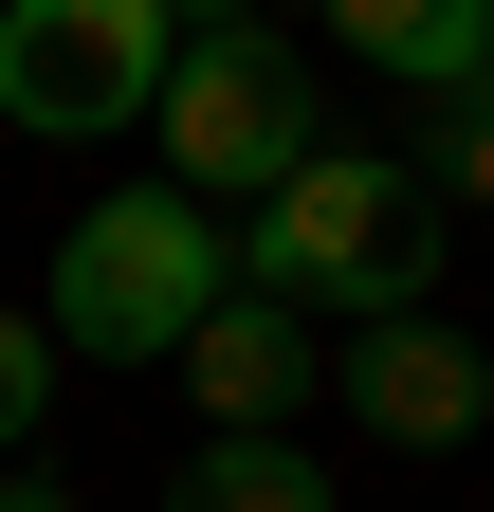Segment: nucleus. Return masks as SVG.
Masks as SVG:
<instances>
[{"label": "nucleus", "instance_id": "nucleus-2", "mask_svg": "<svg viewBox=\"0 0 494 512\" xmlns=\"http://www.w3.org/2000/svg\"><path fill=\"white\" fill-rule=\"evenodd\" d=\"M238 293V220L183 202V183H129V202H74V238H55V348L92 366H183V330Z\"/></svg>", "mask_w": 494, "mask_h": 512}, {"label": "nucleus", "instance_id": "nucleus-9", "mask_svg": "<svg viewBox=\"0 0 494 512\" xmlns=\"http://www.w3.org/2000/svg\"><path fill=\"white\" fill-rule=\"evenodd\" d=\"M37 403H55V330H37V311H0V476H19Z\"/></svg>", "mask_w": 494, "mask_h": 512}, {"label": "nucleus", "instance_id": "nucleus-11", "mask_svg": "<svg viewBox=\"0 0 494 512\" xmlns=\"http://www.w3.org/2000/svg\"><path fill=\"white\" fill-rule=\"evenodd\" d=\"M0 512H92V494H74V476H37V458H19V476H0Z\"/></svg>", "mask_w": 494, "mask_h": 512}, {"label": "nucleus", "instance_id": "nucleus-8", "mask_svg": "<svg viewBox=\"0 0 494 512\" xmlns=\"http://www.w3.org/2000/svg\"><path fill=\"white\" fill-rule=\"evenodd\" d=\"M165 512H330V476L293 458V439H202V458L165 476Z\"/></svg>", "mask_w": 494, "mask_h": 512}, {"label": "nucleus", "instance_id": "nucleus-6", "mask_svg": "<svg viewBox=\"0 0 494 512\" xmlns=\"http://www.w3.org/2000/svg\"><path fill=\"white\" fill-rule=\"evenodd\" d=\"M183 403H202L220 439H293V403H312V311H275V293H220L202 330H183Z\"/></svg>", "mask_w": 494, "mask_h": 512}, {"label": "nucleus", "instance_id": "nucleus-12", "mask_svg": "<svg viewBox=\"0 0 494 512\" xmlns=\"http://www.w3.org/2000/svg\"><path fill=\"white\" fill-rule=\"evenodd\" d=\"M238 19H257V0H183V37H238Z\"/></svg>", "mask_w": 494, "mask_h": 512}, {"label": "nucleus", "instance_id": "nucleus-3", "mask_svg": "<svg viewBox=\"0 0 494 512\" xmlns=\"http://www.w3.org/2000/svg\"><path fill=\"white\" fill-rule=\"evenodd\" d=\"M165 74H183V0H0V128L37 147L147 128Z\"/></svg>", "mask_w": 494, "mask_h": 512}, {"label": "nucleus", "instance_id": "nucleus-7", "mask_svg": "<svg viewBox=\"0 0 494 512\" xmlns=\"http://www.w3.org/2000/svg\"><path fill=\"white\" fill-rule=\"evenodd\" d=\"M312 19H330V55L403 74L421 110H458V92L494 74V0H312Z\"/></svg>", "mask_w": 494, "mask_h": 512}, {"label": "nucleus", "instance_id": "nucleus-10", "mask_svg": "<svg viewBox=\"0 0 494 512\" xmlns=\"http://www.w3.org/2000/svg\"><path fill=\"white\" fill-rule=\"evenodd\" d=\"M421 128H440V165H421V183H458V202H494V74H476L458 110H421Z\"/></svg>", "mask_w": 494, "mask_h": 512}, {"label": "nucleus", "instance_id": "nucleus-4", "mask_svg": "<svg viewBox=\"0 0 494 512\" xmlns=\"http://www.w3.org/2000/svg\"><path fill=\"white\" fill-rule=\"evenodd\" d=\"M165 183L183 202H275L293 165H312V55H293L275 19H238V37H183V74H165Z\"/></svg>", "mask_w": 494, "mask_h": 512}, {"label": "nucleus", "instance_id": "nucleus-1", "mask_svg": "<svg viewBox=\"0 0 494 512\" xmlns=\"http://www.w3.org/2000/svg\"><path fill=\"white\" fill-rule=\"evenodd\" d=\"M440 183L385 165V147H312L275 183L257 220H238V293H275V311H348V330H403L421 293H440Z\"/></svg>", "mask_w": 494, "mask_h": 512}, {"label": "nucleus", "instance_id": "nucleus-5", "mask_svg": "<svg viewBox=\"0 0 494 512\" xmlns=\"http://www.w3.org/2000/svg\"><path fill=\"white\" fill-rule=\"evenodd\" d=\"M348 421L366 439H403V458H440V439H476L494 421V366H476V330H440V311H403V330H348Z\"/></svg>", "mask_w": 494, "mask_h": 512}]
</instances>
